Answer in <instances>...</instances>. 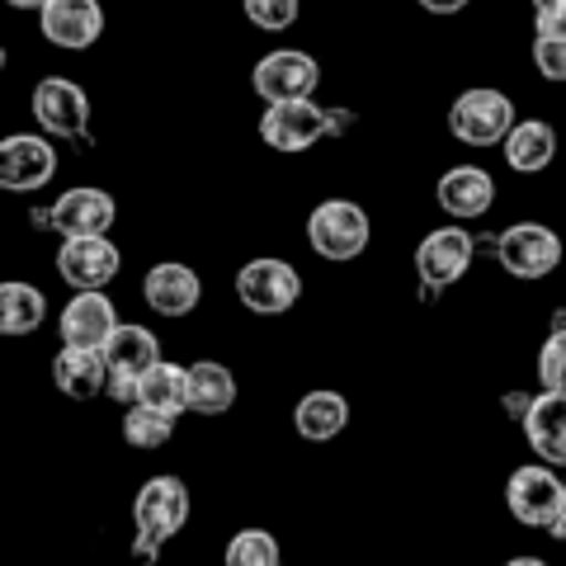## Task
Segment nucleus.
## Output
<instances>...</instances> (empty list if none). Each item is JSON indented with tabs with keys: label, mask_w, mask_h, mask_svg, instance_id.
Listing matches in <instances>:
<instances>
[{
	"label": "nucleus",
	"mask_w": 566,
	"mask_h": 566,
	"mask_svg": "<svg viewBox=\"0 0 566 566\" xmlns=\"http://www.w3.org/2000/svg\"><path fill=\"white\" fill-rule=\"evenodd\" d=\"M133 524H137V553L156 557V547L170 543L189 524V486L180 476H147L133 495Z\"/></svg>",
	"instance_id": "f257e3e1"
},
{
	"label": "nucleus",
	"mask_w": 566,
	"mask_h": 566,
	"mask_svg": "<svg viewBox=\"0 0 566 566\" xmlns=\"http://www.w3.org/2000/svg\"><path fill=\"white\" fill-rule=\"evenodd\" d=\"M368 241H374V222H368V208L354 199H322L307 212V245L331 264L359 260Z\"/></svg>",
	"instance_id": "f03ea898"
},
{
	"label": "nucleus",
	"mask_w": 566,
	"mask_h": 566,
	"mask_svg": "<svg viewBox=\"0 0 566 566\" xmlns=\"http://www.w3.org/2000/svg\"><path fill=\"white\" fill-rule=\"evenodd\" d=\"M515 123L520 118L510 95L491 91V85H472V91H463L449 104V133L468 142V147H501Z\"/></svg>",
	"instance_id": "7ed1b4c3"
},
{
	"label": "nucleus",
	"mask_w": 566,
	"mask_h": 566,
	"mask_svg": "<svg viewBox=\"0 0 566 566\" xmlns=\"http://www.w3.org/2000/svg\"><path fill=\"white\" fill-rule=\"evenodd\" d=\"M237 297H241V307L255 316H283L303 297V274H297L289 260H274V255L245 260L237 270Z\"/></svg>",
	"instance_id": "20e7f679"
},
{
	"label": "nucleus",
	"mask_w": 566,
	"mask_h": 566,
	"mask_svg": "<svg viewBox=\"0 0 566 566\" xmlns=\"http://www.w3.org/2000/svg\"><path fill=\"white\" fill-rule=\"evenodd\" d=\"M495 260H501L505 274L538 283L562 264V237L543 222H515L495 237Z\"/></svg>",
	"instance_id": "39448f33"
},
{
	"label": "nucleus",
	"mask_w": 566,
	"mask_h": 566,
	"mask_svg": "<svg viewBox=\"0 0 566 566\" xmlns=\"http://www.w3.org/2000/svg\"><path fill=\"white\" fill-rule=\"evenodd\" d=\"M322 85V66L312 52L303 48H274L264 52L251 71V91L264 104H283V99H312V91Z\"/></svg>",
	"instance_id": "423d86ee"
},
{
	"label": "nucleus",
	"mask_w": 566,
	"mask_h": 566,
	"mask_svg": "<svg viewBox=\"0 0 566 566\" xmlns=\"http://www.w3.org/2000/svg\"><path fill=\"white\" fill-rule=\"evenodd\" d=\"M260 137H264V147H274L283 156H303L322 137H331V123H326L322 104H312V99H283V104H264Z\"/></svg>",
	"instance_id": "0eeeda50"
},
{
	"label": "nucleus",
	"mask_w": 566,
	"mask_h": 566,
	"mask_svg": "<svg viewBox=\"0 0 566 566\" xmlns=\"http://www.w3.org/2000/svg\"><path fill=\"white\" fill-rule=\"evenodd\" d=\"M562 491H566V482L553 472V463H528V468L510 472L505 505L524 528H547L562 510Z\"/></svg>",
	"instance_id": "6e6552de"
},
{
	"label": "nucleus",
	"mask_w": 566,
	"mask_h": 566,
	"mask_svg": "<svg viewBox=\"0 0 566 566\" xmlns=\"http://www.w3.org/2000/svg\"><path fill=\"white\" fill-rule=\"evenodd\" d=\"M57 175V147L48 133H10L0 142V185L10 193H39Z\"/></svg>",
	"instance_id": "1a4fd4ad"
},
{
	"label": "nucleus",
	"mask_w": 566,
	"mask_h": 566,
	"mask_svg": "<svg viewBox=\"0 0 566 566\" xmlns=\"http://www.w3.org/2000/svg\"><path fill=\"white\" fill-rule=\"evenodd\" d=\"M29 109L48 137H85V128H91V95L71 76H43L33 85Z\"/></svg>",
	"instance_id": "9d476101"
},
{
	"label": "nucleus",
	"mask_w": 566,
	"mask_h": 566,
	"mask_svg": "<svg viewBox=\"0 0 566 566\" xmlns=\"http://www.w3.org/2000/svg\"><path fill=\"white\" fill-rule=\"evenodd\" d=\"M472 255H476V241H472V232H463V227H458V222H449V227H434V232L416 245V274H420L424 289L444 293V289H453V283L468 274Z\"/></svg>",
	"instance_id": "9b49d317"
},
{
	"label": "nucleus",
	"mask_w": 566,
	"mask_h": 566,
	"mask_svg": "<svg viewBox=\"0 0 566 566\" xmlns=\"http://www.w3.org/2000/svg\"><path fill=\"white\" fill-rule=\"evenodd\" d=\"M123 270V255L109 237H62L57 245V274L71 289H109Z\"/></svg>",
	"instance_id": "f8f14e48"
},
{
	"label": "nucleus",
	"mask_w": 566,
	"mask_h": 566,
	"mask_svg": "<svg viewBox=\"0 0 566 566\" xmlns=\"http://www.w3.org/2000/svg\"><path fill=\"white\" fill-rule=\"evenodd\" d=\"M118 307L109 303L104 289H81L57 316V331H62V345H76V349H104L118 331Z\"/></svg>",
	"instance_id": "ddd939ff"
},
{
	"label": "nucleus",
	"mask_w": 566,
	"mask_h": 566,
	"mask_svg": "<svg viewBox=\"0 0 566 566\" xmlns=\"http://www.w3.org/2000/svg\"><path fill=\"white\" fill-rule=\"evenodd\" d=\"M39 29L52 48H66V52H85L99 43L104 33V10L99 0H48L39 10Z\"/></svg>",
	"instance_id": "4468645a"
},
{
	"label": "nucleus",
	"mask_w": 566,
	"mask_h": 566,
	"mask_svg": "<svg viewBox=\"0 0 566 566\" xmlns=\"http://www.w3.org/2000/svg\"><path fill=\"white\" fill-rule=\"evenodd\" d=\"M118 218V203L109 189H95V185H76L57 193L52 203V227L62 237H109V227Z\"/></svg>",
	"instance_id": "2eb2a0df"
},
{
	"label": "nucleus",
	"mask_w": 566,
	"mask_h": 566,
	"mask_svg": "<svg viewBox=\"0 0 566 566\" xmlns=\"http://www.w3.org/2000/svg\"><path fill=\"white\" fill-rule=\"evenodd\" d=\"M434 199L453 222H476L495 208V180L482 166H449L434 185Z\"/></svg>",
	"instance_id": "dca6fc26"
},
{
	"label": "nucleus",
	"mask_w": 566,
	"mask_h": 566,
	"mask_svg": "<svg viewBox=\"0 0 566 566\" xmlns=\"http://www.w3.org/2000/svg\"><path fill=\"white\" fill-rule=\"evenodd\" d=\"M142 297H147V307L156 316L175 322V316H189L193 307H199L203 283H199V274H193L189 264L161 260V264H151V270H147V279H142Z\"/></svg>",
	"instance_id": "f3484780"
},
{
	"label": "nucleus",
	"mask_w": 566,
	"mask_h": 566,
	"mask_svg": "<svg viewBox=\"0 0 566 566\" xmlns=\"http://www.w3.org/2000/svg\"><path fill=\"white\" fill-rule=\"evenodd\" d=\"M52 382H57V392L71 401H91L99 392H109V354L62 345L57 359H52Z\"/></svg>",
	"instance_id": "a211bd4d"
},
{
	"label": "nucleus",
	"mask_w": 566,
	"mask_h": 566,
	"mask_svg": "<svg viewBox=\"0 0 566 566\" xmlns=\"http://www.w3.org/2000/svg\"><path fill=\"white\" fill-rule=\"evenodd\" d=\"M524 439L543 463L566 468V392H543L524 411Z\"/></svg>",
	"instance_id": "6ab92c4d"
},
{
	"label": "nucleus",
	"mask_w": 566,
	"mask_h": 566,
	"mask_svg": "<svg viewBox=\"0 0 566 566\" xmlns=\"http://www.w3.org/2000/svg\"><path fill=\"white\" fill-rule=\"evenodd\" d=\"M505 151V166L520 170V175H543L547 166L557 161V128L543 118H520L510 137L501 142Z\"/></svg>",
	"instance_id": "aec40b11"
},
{
	"label": "nucleus",
	"mask_w": 566,
	"mask_h": 566,
	"mask_svg": "<svg viewBox=\"0 0 566 566\" xmlns=\"http://www.w3.org/2000/svg\"><path fill=\"white\" fill-rule=\"evenodd\" d=\"M349 424V401L335 392V387H316L297 401L293 411V430L307 439V444H331V439H340Z\"/></svg>",
	"instance_id": "412c9836"
},
{
	"label": "nucleus",
	"mask_w": 566,
	"mask_h": 566,
	"mask_svg": "<svg viewBox=\"0 0 566 566\" xmlns=\"http://www.w3.org/2000/svg\"><path fill=\"white\" fill-rule=\"evenodd\" d=\"M237 406V378L218 359L189 364V411L193 416H227Z\"/></svg>",
	"instance_id": "4be33fe9"
},
{
	"label": "nucleus",
	"mask_w": 566,
	"mask_h": 566,
	"mask_svg": "<svg viewBox=\"0 0 566 566\" xmlns=\"http://www.w3.org/2000/svg\"><path fill=\"white\" fill-rule=\"evenodd\" d=\"M48 322V297L24 279L0 283V335H33Z\"/></svg>",
	"instance_id": "5701e85b"
},
{
	"label": "nucleus",
	"mask_w": 566,
	"mask_h": 566,
	"mask_svg": "<svg viewBox=\"0 0 566 566\" xmlns=\"http://www.w3.org/2000/svg\"><path fill=\"white\" fill-rule=\"evenodd\" d=\"M137 401L185 416L189 411V368L185 364H170V359H156L147 374H142V382H137Z\"/></svg>",
	"instance_id": "b1692460"
},
{
	"label": "nucleus",
	"mask_w": 566,
	"mask_h": 566,
	"mask_svg": "<svg viewBox=\"0 0 566 566\" xmlns=\"http://www.w3.org/2000/svg\"><path fill=\"white\" fill-rule=\"evenodd\" d=\"M104 354H109V368H114V374L142 378L156 359H161V345H156V335H151L147 326H128V322H123V326L114 331V340L104 345Z\"/></svg>",
	"instance_id": "393cba45"
},
{
	"label": "nucleus",
	"mask_w": 566,
	"mask_h": 566,
	"mask_svg": "<svg viewBox=\"0 0 566 566\" xmlns=\"http://www.w3.org/2000/svg\"><path fill=\"white\" fill-rule=\"evenodd\" d=\"M175 430H180V416L175 411H161V406H147V401H137L128 406V416H123V439H128L133 449H166Z\"/></svg>",
	"instance_id": "a878e982"
},
{
	"label": "nucleus",
	"mask_w": 566,
	"mask_h": 566,
	"mask_svg": "<svg viewBox=\"0 0 566 566\" xmlns=\"http://www.w3.org/2000/svg\"><path fill=\"white\" fill-rule=\"evenodd\" d=\"M222 566H283V547L270 528H241L227 538Z\"/></svg>",
	"instance_id": "bb28decb"
},
{
	"label": "nucleus",
	"mask_w": 566,
	"mask_h": 566,
	"mask_svg": "<svg viewBox=\"0 0 566 566\" xmlns=\"http://www.w3.org/2000/svg\"><path fill=\"white\" fill-rule=\"evenodd\" d=\"M528 57H534L543 81L566 85V29H538L534 33V48H528Z\"/></svg>",
	"instance_id": "cd10ccee"
},
{
	"label": "nucleus",
	"mask_w": 566,
	"mask_h": 566,
	"mask_svg": "<svg viewBox=\"0 0 566 566\" xmlns=\"http://www.w3.org/2000/svg\"><path fill=\"white\" fill-rule=\"evenodd\" d=\"M241 14L264 33H283L297 24L303 14V0H241Z\"/></svg>",
	"instance_id": "c85d7f7f"
},
{
	"label": "nucleus",
	"mask_w": 566,
	"mask_h": 566,
	"mask_svg": "<svg viewBox=\"0 0 566 566\" xmlns=\"http://www.w3.org/2000/svg\"><path fill=\"white\" fill-rule=\"evenodd\" d=\"M538 378L547 392H566V326H557L538 349Z\"/></svg>",
	"instance_id": "c756f323"
},
{
	"label": "nucleus",
	"mask_w": 566,
	"mask_h": 566,
	"mask_svg": "<svg viewBox=\"0 0 566 566\" xmlns=\"http://www.w3.org/2000/svg\"><path fill=\"white\" fill-rule=\"evenodd\" d=\"M534 24L538 29H566V0H534Z\"/></svg>",
	"instance_id": "7c9ffc66"
},
{
	"label": "nucleus",
	"mask_w": 566,
	"mask_h": 566,
	"mask_svg": "<svg viewBox=\"0 0 566 566\" xmlns=\"http://www.w3.org/2000/svg\"><path fill=\"white\" fill-rule=\"evenodd\" d=\"M420 10H430V14H458V10H468V0H420Z\"/></svg>",
	"instance_id": "2f4dec72"
},
{
	"label": "nucleus",
	"mask_w": 566,
	"mask_h": 566,
	"mask_svg": "<svg viewBox=\"0 0 566 566\" xmlns=\"http://www.w3.org/2000/svg\"><path fill=\"white\" fill-rule=\"evenodd\" d=\"M528 401H534V397H524V392H505V411H515V416L524 420V411H528Z\"/></svg>",
	"instance_id": "473e14b6"
},
{
	"label": "nucleus",
	"mask_w": 566,
	"mask_h": 566,
	"mask_svg": "<svg viewBox=\"0 0 566 566\" xmlns=\"http://www.w3.org/2000/svg\"><path fill=\"white\" fill-rule=\"evenodd\" d=\"M547 534H553V538H562V543H566V491H562V510H557V520L547 524Z\"/></svg>",
	"instance_id": "72a5a7b5"
},
{
	"label": "nucleus",
	"mask_w": 566,
	"mask_h": 566,
	"mask_svg": "<svg viewBox=\"0 0 566 566\" xmlns=\"http://www.w3.org/2000/svg\"><path fill=\"white\" fill-rule=\"evenodd\" d=\"M6 6H14V10H43L48 0H6Z\"/></svg>",
	"instance_id": "f704fd0d"
},
{
	"label": "nucleus",
	"mask_w": 566,
	"mask_h": 566,
	"mask_svg": "<svg viewBox=\"0 0 566 566\" xmlns=\"http://www.w3.org/2000/svg\"><path fill=\"white\" fill-rule=\"evenodd\" d=\"M505 566H547V562L543 557H510Z\"/></svg>",
	"instance_id": "c9c22d12"
}]
</instances>
